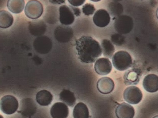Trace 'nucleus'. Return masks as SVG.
Wrapping results in <instances>:
<instances>
[{"label":"nucleus","mask_w":158,"mask_h":118,"mask_svg":"<svg viewBox=\"0 0 158 118\" xmlns=\"http://www.w3.org/2000/svg\"><path fill=\"white\" fill-rule=\"evenodd\" d=\"M78 58L81 62L92 63L102 54L99 42L90 36H83L75 42Z\"/></svg>","instance_id":"f257e3e1"},{"label":"nucleus","mask_w":158,"mask_h":118,"mask_svg":"<svg viewBox=\"0 0 158 118\" xmlns=\"http://www.w3.org/2000/svg\"><path fill=\"white\" fill-rule=\"evenodd\" d=\"M114 67L117 70L124 71L131 67L132 59L127 51L121 50L115 53L112 58Z\"/></svg>","instance_id":"f03ea898"},{"label":"nucleus","mask_w":158,"mask_h":118,"mask_svg":"<svg viewBox=\"0 0 158 118\" xmlns=\"http://www.w3.org/2000/svg\"><path fill=\"white\" fill-rule=\"evenodd\" d=\"M133 26L132 18L128 15H122L118 17L114 23L115 29L121 35L129 34L132 30Z\"/></svg>","instance_id":"7ed1b4c3"},{"label":"nucleus","mask_w":158,"mask_h":118,"mask_svg":"<svg viewBox=\"0 0 158 118\" xmlns=\"http://www.w3.org/2000/svg\"><path fill=\"white\" fill-rule=\"evenodd\" d=\"M24 12L28 18L32 20L37 19L42 16L43 13V6L39 1H30L26 5Z\"/></svg>","instance_id":"20e7f679"},{"label":"nucleus","mask_w":158,"mask_h":118,"mask_svg":"<svg viewBox=\"0 0 158 118\" xmlns=\"http://www.w3.org/2000/svg\"><path fill=\"white\" fill-rule=\"evenodd\" d=\"M18 100L13 96H4L1 100V108L3 113L7 115L14 114L18 109Z\"/></svg>","instance_id":"39448f33"},{"label":"nucleus","mask_w":158,"mask_h":118,"mask_svg":"<svg viewBox=\"0 0 158 118\" xmlns=\"http://www.w3.org/2000/svg\"><path fill=\"white\" fill-rule=\"evenodd\" d=\"M124 100L127 103L136 105L143 99V94L139 88L136 86H130L125 89L123 93Z\"/></svg>","instance_id":"423d86ee"},{"label":"nucleus","mask_w":158,"mask_h":118,"mask_svg":"<svg viewBox=\"0 0 158 118\" xmlns=\"http://www.w3.org/2000/svg\"><path fill=\"white\" fill-rule=\"evenodd\" d=\"M34 48L36 51L41 54H47L51 50L52 43L50 39L46 36H40L35 40Z\"/></svg>","instance_id":"0eeeda50"},{"label":"nucleus","mask_w":158,"mask_h":118,"mask_svg":"<svg viewBox=\"0 0 158 118\" xmlns=\"http://www.w3.org/2000/svg\"><path fill=\"white\" fill-rule=\"evenodd\" d=\"M54 35L56 40L60 43H67L73 36V31L69 27L60 25L55 29Z\"/></svg>","instance_id":"6e6552de"},{"label":"nucleus","mask_w":158,"mask_h":118,"mask_svg":"<svg viewBox=\"0 0 158 118\" xmlns=\"http://www.w3.org/2000/svg\"><path fill=\"white\" fill-rule=\"evenodd\" d=\"M94 69L96 73L101 75H108L111 72L113 66L108 59L102 58L95 63Z\"/></svg>","instance_id":"1a4fd4ad"},{"label":"nucleus","mask_w":158,"mask_h":118,"mask_svg":"<svg viewBox=\"0 0 158 118\" xmlns=\"http://www.w3.org/2000/svg\"><path fill=\"white\" fill-rule=\"evenodd\" d=\"M110 14L105 9H99L96 12L93 17V21L96 26L99 28H105L110 23Z\"/></svg>","instance_id":"9d476101"},{"label":"nucleus","mask_w":158,"mask_h":118,"mask_svg":"<svg viewBox=\"0 0 158 118\" xmlns=\"http://www.w3.org/2000/svg\"><path fill=\"white\" fill-rule=\"evenodd\" d=\"M135 113L133 107L126 103L118 105L115 110V114L117 118H133Z\"/></svg>","instance_id":"9b49d317"},{"label":"nucleus","mask_w":158,"mask_h":118,"mask_svg":"<svg viewBox=\"0 0 158 118\" xmlns=\"http://www.w3.org/2000/svg\"><path fill=\"white\" fill-rule=\"evenodd\" d=\"M69 110L67 105L62 102H57L50 109V114L53 118H67Z\"/></svg>","instance_id":"f8f14e48"},{"label":"nucleus","mask_w":158,"mask_h":118,"mask_svg":"<svg viewBox=\"0 0 158 118\" xmlns=\"http://www.w3.org/2000/svg\"><path fill=\"white\" fill-rule=\"evenodd\" d=\"M60 22L64 25L72 24L75 20L73 12L70 8L66 5L61 6L59 9Z\"/></svg>","instance_id":"ddd939ff"},{"label":"nucleus","mask_w":158,"mask_h":118,"mask_svg":"<svg viewBox=\"0 0 158 118\" xmlns=\"http://www.w3.org/2000/svg\"><path fill=\"white\" fill-rule=\"evenodd\" d=\"M114 82L111 78L107 77H102L98 81L97 88L101 93L108 94L111 93L114 89Z\"/></svg>","instance_id":"4468645a"},{"label":"nucleus","mask_w":158,"mask_h":118,"mask_svg":"<svg viewBox=\"0 0 158 118\" xmlns=\"http://www.w3.org/2000/svg\"><path fill=\"white\" fill-rule=\"evenodd\" d=\"M20 112L23 116L30 117L35 114L37 106L34 101L30 98H26L22 101Z\"/></svg>","instance_id":"2eb2a0df"},{"label":"nucleus","mask_w":158,"mask_h":118,"mask_svg":"<svg viewBox=\"0 0 158 118\" xmlns=\"http://www.w3.org/2000/svg\"><path fill=\"white\" fill-rule=\"evenodd\" d=\"M143 86L148 92L155 93L158 91V76L154 74L147 75L143 81Z\"/></svg>","instance_id":"dca6fc26"},{"label":"nucleus","mask_w":158,"mask_h":118,"mask_svg":"<svg viewBox=\"0 0 158 118\" xmlns=\"http://www.w3.org/2000/svg\"><path fill=\"white\" fill-rule=\"evenodd\" d=\"M141 71L139 69H133L127 70L124 74V83L127 85H136L140 81Z\"/></svg>","instance_id":"f3484780"},{"label":"nucleus","mask_w":158,"mask_h":118,"mask_svg":"<svg viewBox=\"0 0 158 118\" xmlns=\"http://www.w3.org/2000/svg\"><path fill=\"white\" fill-rule=\"evenodd\" d=\"M29 31L32 35L40 36L46 31V25L42 20H36L31 22L29 24Z\"/></svg>","instance_id":"a211bd4d"},{"label":"nucleus","mask_w":158,"mask_h":118,"mask_svg":"<svg viewBox=\"0 0 158 118\" xmlns=\"http://www.w3.org/2000/svg\"><path fill=\"white\" fill-rule=\"evenodd\" d=\"M53 99L52 94L45 89L40 91L36 94V101L42 106H48L52 101Z\"/></svg>","instance_id":"6ab92c4d"},{"label":"nucleus","mask_w":158,"mask_h":118,"mask_svg":"<svg viewBox=\"0 0 158 118\" xmlns=\"http://www.w3.org/2000/svg\"><path fill=\"white\" fill-rule=\"evenodd\" d=\"M74 118H89V111L85 104L80 102L76 105L73 111Z\"/></svg>","instance_id":"aec40b11"},{"label":"nucleus","mask_w":158,"mask_h":118,"mask_svg":"<svg viewBox=\"0 0 158 118\" xmlns=\"http://www.w3.org/2000/svg\"><path fill=\"white\" fill-rule=\"evenodd\" d=\"M61 101L70 107H73L76 102V99L73 92L69 89H64L59 94Z\"/></svg>","instance_id":"412c9836"},{"label":"nucleus","mask_w":158,"mask_h":118,"mask_svg":"<svg viewBox=\"0 0 158 118\" xmlns=\"http://www.w3.org/2000/svg\"><path fill=\"white\" fill-rule=\"evenodd\" d=\"M13 16L7 11L1 10L0 12V27L7 29L12 26L14 22Z\"/></svg>","instance_id":"4be33fe9"},{"label":"nucleus","mask_w":158,"mask_h":118,"mask_svg":"<svg viewBox=\"0 0 158 118\" xmlns=\"http://www.w3.org/2000/svg\"><path fill=\"white\" fill-rule=\"evenodd\" d=\"M25 5L24 0H9L7 2L8 9L13 13H21L24 9Z\"/></svg>","instance_id":"5701e85b"},{"label":"nucleus","mask_w":158,"mask_h":118,"mask_svg":"<svg viewBox=\"0 0 158 118\" xmlns=\"http://www.w3.org/2000/svg\"><path fill=\"white\" fill-rule=\"evenodd\" d=\"M102 47L103 55L106 57L111 59L115 51V47L113 43L110 40L104 39L102 42Z\"/></svg>","instance_id":"b1692460"},{"label":"nucleus","mask_w":158,"mask_h":118,"mask_svg":"<svg viewBox=\"0 0 158 118\" xmlns=\"http://www.w3.org/2000/svg\"><path fill=\"white\" fill-rule=\"evenodd\" d=\"M82 12L85 15L89 16L92 15L96 10L93 4H86L82 7Z\"/></svg>","instance_id":"393cba45"},{"label":"nucleus","mask_w":158,"mask_h":118,"mask_svg":"<svg viewBox=\"0 0 158 118\" xmlns=\"http://www.w3.org/2000/svg\"><path fill=\"white\" fill-rule=\"evenodd\" d=\"M111 39L113 43L118 46L124 44L125 42V37L119 34H113L111 36Z\"/></svg>","instance_id":"a878e982"},{"label":"nucleus","mask_w":158,"mask_h":118,"mask_svg":"<svg viewBox=\"0 0 158 118\" xmlns=\"http://www.w3.org/2000/svg\"><path fill=\"white\" fill-rule=\"evenodd\" d=\"M68 2L71 5L74 7H79L82 5L84 4L85 0H82V1H73V0H68Z\"/></svg>","instance_id":"bb28decb"},{"label":"nucleus","mask_w":158,"mask_h":118,"mask_svg":"<svg viewBox=\"0 0 158 118\" xmlns=\"http://www.w3.org/2000/svg\"><path fill=\"white\" fill-rule=\"evenodd\" d=\"M69 8L72 10L74 15H75L77 17L80 16L81 14V10L79 8L74 7L73 6H69Z\"/></svg>","instance_id":"cd10ccee"},{"label":"nucleus","mask_w":158,"mask_h":118,"mask_svg":"<svg viewBox=\"0 0 158 118\" xmlns=\"http://www.w3.org/2000/svg\"><path fill=\"white\" fill-rule=\"evenodd\" d=\"M52 4H61L65 3V1H49Z\"/></svg>","instance_id":"c85d7f7f"},{"label":"nucleus","mask_w":158,"mask_h":118,"mask_svg":"<svg viewBox=\"0 0 158 118\" xmlns=\"http://www.w3.org/2000/svg\"><path fill=\"white\" fill-rule=\"evenodd\" d=\"M156 17H157V18L158 20V7L157 8V11H156Z\"/></svg>","instance_id":"c756f323"},{"label":"nucleus","mask_w":158,"mask_h":118,"mask_svg":"<svg viewBox=\"0 0 158 118\" xmlns=\"http://www.w3.org/2000/svg\"><path fill=\"white\" fill-rule=\"evenodd\" d=\"M153 118H158V115L154 116V117Z\"/></svg>","instance_id":"7c9ffc66"}]
</instances>
